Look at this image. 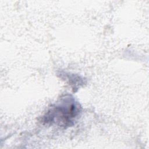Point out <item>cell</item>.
I'll return each mask as SVG.
<instances>
[{"mask_svg":"<svg viewBox=\"0 0 149 149\" xmlns=\"http://www.w3.org/2000/svg\"><path fill=\"white\" fill-rule=\"evenodd\" d=\"M51 112V115L49 116H51V119H49V121H55L56 119L57 122H61L62 125H65L72 121V119L77 115L79 111L76 104L72 103L56 107Z\"/></svg>","mask_w":149,"mask_h":149,"instance_id":"obj_1","label":"cell"}]
</instances>
